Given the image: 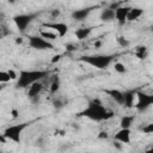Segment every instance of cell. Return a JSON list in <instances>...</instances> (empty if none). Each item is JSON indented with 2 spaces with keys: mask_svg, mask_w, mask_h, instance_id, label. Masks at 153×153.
I'll list each match as a JSON object with an SVG mask.
<instances>
[{
  "mask_svg": "<svg viewBox=\"0 0 153 153\" xmlns=\"http://www.w3.org/2000/svg\"><path fill=\"white\" fill-rule=\"evenodd\" d=\"M92 29L91 27H79L75 30V37L79 41H84L86 38H88V36L91 35Z\"/></svg>",
  "mask_w": 153,
  "mask_h": 153,
  "instance_id": "e0dca14e",
  "label": "cell"
},
{
  "mask_svg": "<svg viewBox=\"0 0 153 153\" xmlns=\"http://www.w3.org/2000/svg\"><path fill=\"white\" fill-rule=\"evenodd\" d=\"M142 131L145 134H152L153 133V123H148L142 128Z\"/></svg>",
  "mask_w": 153,
  "mask_h": 153,
  "instance_id": "d4e9b609",
  "label": "cell"
},
{
  "mask_svg": "<svg viewBox=\"0 0 153 153\" xmlns=\"http://www.w3.org/2000/svg\"><path fill=\"white\" fill-rule=\"evenodd\" d=\"M27 43L32 49H36V50L54 49V44L51 43V41H48L39 35H29L27 36Z\"/></svg>",
  "mask_w": 153,
  "mask_h": 153,
  "instance_id": "5b68a950",
  "label": "cell"
},
{
  "mask_svg": "<svg viewBox=\"0 0 153 153\" xmlns=\"http://www.w3.org/2000/svg\"><path fill=\"white\" fill-rule=\"evenodd\" d=\"M60 16V10H53L51 11V17H59Z\"/></svg>",
  "mask_w": 153,
  "mask_h": 153,
  "instance_id": "f1b7e54d",
  "label": "cell"
},
{
  "mask_svg": "<svg viewBox=\"0 0 153 153\" xmlns=\"http://www.w3.org/2000/svg\"><path fill=\"white\" fill-rule=\"evenodd\" d=\"M16 43H17V44H22V43H23V38H22V37H18V38L16 39Z\"/></svg>",
  "mask_w": 153,
  "mask_h": 153,
  "instance_id": "836d02e7",
  "label": "cell"
},
{
  "mask_svg": "<svg viewBox=\"0 0 153 153\" xmlns=\"http://www.w3.org/2000/svg\"><path fill=\"white\" fill-rule=\"evenodd\" d=\"M42 27L53 30L59 37H63L68 32V25L62 22H47L42 24Z\"/></svg>",
  "mask_w": 153,
  "mask_h": 153,
  "instance_id": "ba28073f",
  "label": "cell"
},
{
  "mask_svg": "<svg viewBox=\"0 0 153 153\" xmlns=\"http://www.w3.org/2000/svg\"><path fill=\"white\" fill-rule=\"evenodd\" d=\"M100 45H102V42H99V41H98V42H96V43H94V48H97V49H98V48H99V47H100Z\"/></svg>",
  "mask_w": 153,
  "mask_h": 153,
  "instance_id": "e575fe53",
  "label": "cell"
},
{
  "mask_svg": "<svg viewBox=\"0 0 153 153\" xmlns=\"http://www.w3.org/2000/svg\"><path fill=\"white\" fill-rule=\"evenodd\" d=\"M112 115H114V112L109 111L98 99H93L92 102H90L88 105L79 114V116L87 117V118L96 121V122L106 121V120L111 118Z\"/></svg>",
  "mask_w": 153,
  "mask_h": 153,
  "instance_id": "6da1fadb",
  "label": "cell"
},
{
  "mask_svg": "<svg viewBox=\"0 0 153 153\" xmlns=\"http://www.w3.org/2000/svg\"><path fill=\"white\" fill-rule=\"evenodd\" d=\"M114 69H115V72H117L118 74H124V73H127V67H126V65L122 63V62H115V63H114Z\"/></svg>",
  "mask_w": 153,
  "mask_h": 153,
  "instance_id": "7402d4cb",
  "label": "cell"
},
{
  "mask_svg": "<svg viewBox=\"0 0 153 153\" xmlns=\"http://www.w3.org/2000/svg\"><path fill=\"white\" fill-rule=\"evenodd\" d=\"M133 122H134V116L124 115L120 121V126L121 128H130L133 126Z\"/></svg>",
  "mask_w": 153,
  "mask_h": 153,
  "instance_id": "d6986e66",
  "label": "cell"
},
{
  "mask_svg": "<svg viewBox=\"0 0 153 153\" xmlns=\"http://www.w3.org/2000/svg\"><path fill=\"white\" fill-rule=\"evenodd\" d=\"M98 137H99V139H108V137H109V134H108L106 131H100L99 135H98Z\"/></svg>",
  "mask_w": 153,
  "mask_h": 153,
  "instance_id": "83f0119b",
  "label": "cell"
},
{
  "mask_svg": "<svg viewBox=\"0 0 153 153\" xmlns=\"http://www.w3.org/2000/svg\"><path fill=\"white\" fill-rule=\"evenodd\" d=\"M66 48H67V50H69V51H73V50H74V48H73V45H72V44H67V45H66Z\"/></svg>",
  "mask_w": 153,
  "mask_h": 153,
  "instance_id": "d6a6232c",
  "label": "cell"
},
{
  "mask_svg": "<svg viewBox=\"0 0 153 153\" xmlns=\"http://www.w3.org/2000/svg\"><path fill=\"white\" fill-rule=\"evenodd\" d=\"M129 8H130L129 6H118L115 8V20H117L120 25H124L127 23V16Z\"/></svg>",
  "mask_w": 153,
  "mask_h": 153,
  "instance_id": "30bf717a",
  "label": "cell"
},
{
  "mask_svg": "<svg viewBox=\"0 0 153 153\" xmlns=\"http://www.w3.org/2000/svg\"><path fill=\"white\" fill-rule=\"evenodd\" d=\"M143 14V10L140 7H130L128 11V16H127V22H134L137 20Z\"/></svg>",
  "mask_w": 153,
  "mask_h": 153,
  "instance_id": "2e32d148",
  "label": "cell"
},
{
  "mask_svg": "<svg viewBox=\"0 0 153 153\" xmlns=\"http://www.w3.org/2000/svg\"><path fill=\"white\" fill-rule=\"evenodd\" d=\"M11 80L7 71H0V84H6Z\"/></svg>",
  "mask_w": 153,
  "mask_h": 153,
  "instance_id": "603a6c76",
  "label": "cell"
},
{
  "mask_svg": "<svg viewBox=\"0 0 153 153\" xmlns=\"http://www.w3.org/2000/svg\"><path fill=\"white\" fill-rule=\"evenodd\" d=\"M99 18H100V20H102V22H105V23L114 22V20H115V8L108 7V8L102 10Z\"/></svg>",
  "mask_w": 153,
  "mask_h": 153,
  "instance_id": "5bb4252c",
  "label": "cell"
},
{
  "mask_svg": "<svg viewBox=\"0 0 153 153\" xmlns=\"http://www.w3.org/2000/svg\"><path fill=\"white\" fill-rule=\"evenodd\" d=\"M33 19H35V14H27V13L17 14L13 17V22L20 32H24L27 29V26L32 23Z\"/></svg>",
  "mask_w": 153,
  "mask_h": 153,
  "instance_id": "52a82bcc",
  "label": "cell"
},
{
  "mask_svg": "<svg viewBox=\"0 0 153 153\" xmlns=\"http://www.w3.org/2000/svg\"><path fill=\"white\" fill-rule=\"evenodd\" d=\"M135 103V91H126L123 92V103L122 105L126 108H133Z\"/></svg>",
  "mask_w": 153,
  "mask_h": 153,
  "instance_id": "4fadbf2b",
  "label": "cell"
},
{
  "mask_svg": "<svg viewBox=\"0 0 153 153\" xmlns=\"http://www.w3.org/2000/svg\"><path fill=\"white\" fill-rule=\"evenodd\" d=\"M94 7H84V8H78V10H74L72 12V18L75 20V22H82L85 20L90 13L92 12Z\"/></svg>",
  "mask_w": 153,
  "mask_h": 153,
  "instance_id": "8fae6325",
  "label": "cell"
},
{
  "mask_svg": "<svg viewBox=\"0 0 153 153\" xmlns=\"http://www.w3.org/2000/svg\"><path fill=\"white\" fill-rule=\"evenodd\" d=\"M48 75L47 71L42 69H24L20 71L17 75L16 87L17 88H27L30 85H32L36 81H41Z\"/></svg>",
  "mask_w": 153,
  "mask_h": 153,
  "instance_id": "7a4b0ae2",
  "label": "cell"
},
{
  "mask_svg": "<svg viewBox=\"0 0 153 153\" xmlns=\"http://www.w3.org/2000/svg\"><path fill=\"white\" fill-rule=\"evenodd\" d=\"M60 85H61V82H60V79H59V78H55V79L51 81V84H50V87H49V90H50V93H51V94H55V93H57V91L60 90Z\"/></svg>",
  "mask_w": 153,
  "mask_h": 153,
  "instance_id": "44dd1931",
  "label": "cell"
},
{
  "mask_svg": "<svg viewBox=\"0 0 153 153\" xmlns=\"http://www.w3.org/2000/svg\"><path fill=\"white\" fill-rule=\"evenodd\" d=\"M114 147L117 148V149H121V148H122V143L118 142V141H115V142H114Z\"/></svg>",
  "mask_w": 153,
  "mask_h": 153,
  "instance_id": "f546056e",
  "label": "cell"
},
{
  "mask_svg": "<svg viewBox=\"0 0 153 153\" xmlns=\"http://www.w3.org/2000/svg\"><path fill=\"white\" fill-rule=\"evenodd\" d=\"M79 61L90 65L97 69H106L110 63L114 61L112 55L108 54H94V55H84L79 57Z\"/></svg>",
  "mask_w": 153,
  "mask_h": 153,
  "instance_id": "3957f363",
  "label": "cell"
},
{
  "mask_svg": "<svg viewBox=\"0 0 153 153\" xmlns=\"http://www.w3.org/2000/svg\"><path fill=\"white\" fill-rule=\"evenodd\" d=\"M29 126L27 122H23V123H18V124H13V126H8L2 135L5 136L6 140H10L14 143H19L22 140V133L24 131V129Z\"/></svg>",
  "mask_w": 153,
  "mask_h": 153,
  "instance_id": "277c9868",
  "label": "cell"
},
{
  "mask_svg": "<svg viewBox=\"0 0 153 153\" xmlns=\"http://www.w3.org/2000/svg\"><path fill=\"white\" fill-rule=\"evenodd\" d=\"M53 105H54L55 109H61V108L63 106V103H62L61 99H55V100L53 102Z\"/></svg>",
  "mask_w": 153,
  "mask_h": 153,
  "instance_id": "484cf974",
  "label": "cell"
},
{
  "mask_svg": "<svg viewBox=\"0 0 153 153\" xmlns=\"http://www.w3.org/2000/svg\"><path fill=\"white\" fill-rule=\"evenodd\" d=\"M8 72V74H10V78H11V80H16L17 79V73L16 72H13V71H7Z\"/></svg>",
  "mask_w": 153,
  "mask_h": 153,
  "instance_id": "4316f807",
  "label": "cell"
},
{
  "mask_svg": "<svg viewBox=\"0 0 153 153\" xmlns=\"http://www.w3.org/2000/svg\"><path fill=\"white\" fill-rule=\"evenodd\" d=\"M42 90H43V84L41 81H36V82H33L32 85H30L27 87V96L30 98H36V97L39 96Z\"/></svg>",
  "mask_w": 153,
  "mask_h": 153,
  "instance_id": "7c38bea8",
  "label": "cell"
},
{
  "mask_svg": "<svg viewBox=\"0 0 153 153\" xmlns=\"http://www.w3.org/2000/svg\"><path fill=\"white\" fill-rule=\"evenodd\" d=\"M130 137H131V130H130V128H121L114 135L115 141H118L122 145L130 143Z\"/></svg>",
  "mask_w": 153,
  "mask_h": 153,
  "instance_id": "9c48e42d",
  "label": "cell"
},
{
  "mask_svg": "<svg viewBox=\"0 0 153 153\" xmlns=\"http://www.w3.org/2000/svg\"><path fill=\"white\" fill-rule=\"evenodd\" d=\"M39 36H42L43 38H45V39H48V41H54V39L57 38V35H56L55 32H51L49 29H47V30H41Z\"/></svg>",
  "mask_w": 153,
  "mask_h": 153,
  "instance_id": "ffe728a7",
  "label": "cell"
},
{
  "mask_svg": "<svg viewBox=\"0 0 153 153\" xmlns=\"http://www.w3.org/2000/svg\"><path fill=\"white\" fill-rule=\"evenodd\" d=\"M61 56H62V55H60V54H59V55H55V56H54V59L51 60V62H53V63H55L56 61H59V60L61 59Z\"/></svg>",
  "mask_w": 153,
  "mask_h": 153,
  "instance_id": "4dcf8cb0",
  "label": "cell"
},
{
  "mask_svg": "<svg viewBox=\"0 0 153 153\" xmlns=\"http://www.w3.org/2000/svg\"><path fill=\"white\" fill-rule=\"evenodd\" d=\"M135 56L140 60H145L148 56V50L145 45H139L135 48Z\"/></svg>",
  "mask_w": 153,
  "mask_h": 153,
  "instance_id": "ac0fdd59",
  "label": "cell"
},
{
  "mask_svg": "<svg viewBox=\"0 0 153 153\" xmlns=\"http://www.w3.org/2000/svg\"><path fill=\"white\" fill-rule=\"evenodd\" d=\"M105 93H106L112 100H115V103L122 105V103H123V92H122V91L116 90V88H111V90H105Z\"/></svg>",
  "mask_w": 153,
  "mask_h": 153,
  "instance_id": "9a60e30c",
  "label": "cell"
},
{
  "mask_svg": "<svg viewBox=\"0 0 153 153\" xmlns=\"http://www.w3.org/2000/svg\"><path fill=\"white\" fill-rule=\"evenodd\" d=\"M117 43H118L121 47H128V45H129V41H128V39H126V38H124V37H122V36L117 37Z\"/></svg>",
  "mask_w": 153,
  "mask_h": 153,
  "instance_id": "cb8c5ba5",
  "label": "cell"
},
{
  "mask_svg": "<svg viewBox=\"0 0 153 153\" xmlns=\"http://www.w3.org/2000/svg\"><path fill=\"white\" fill-rule=\"evenodd\" d=\"M11 114H12V118H17V116H18V111H17L16 109H13V110L11 111Z\"/></svg>",
  "mask_w": 153,
  "mask_h": 153,
  "instance_id": "1f68e13d",
  "label": "cell"
},
{
  "mask_svg": "<svg viewBox=\"0 0 153 153\" xmlns=\"http://www.w3.org/2000/svg\"><path fill=\"white\" fill-rule=\"evenodd\" d=\"M135 98H136V102L134 103V106L139 112L146 111L153 104V96L152 94L139 91V92H135Z\"/></svg>",
  "mask_w": 153,
  "mask_h": 153,
  "instance_id": "8992f818",
  "label": "cell"
}]
</instances>
